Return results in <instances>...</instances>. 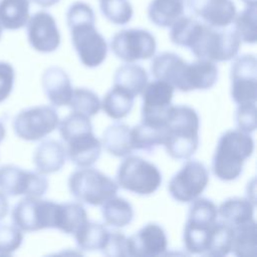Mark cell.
<instances>
[{
    "mask_svg": "<svg viewBox=\"0 0 257 257\" xmlns=\"http://www.w3.org/2000/svg\"><path fill=\"white\" fill-rule=\"evenodd\" d=\"M162 180L159 169L138 156L128 155L120 163L116 173V183L120 188L142 196L155 193Z\"/></svg>",
    "mask_w": 257,
    "mask_h": 257,
    "instance_id": "5b68a950",
    "label": "cell"
},
{
    "mask_svg": "<svg viewBox=\"0 0 257 257\" xmlns=\"http://www.w3.org/2000/svg\"><path fill=\"white\" fill-rule=\"evenodd\" d=\"M185 0H152L148 7V16L152 23L160 27H170L184 15Z\"/></svg>",
    "mask_w": 257,
    "mask_h": 257,
    "instance_id": "cb8c5ba5",
    "label": "cell"
},
{
    "mask_svg": "<svg viewBox=\"0 0 257 257\" xmlns=\"http://www.w3.org/2000/svg\"><path fill=\"white\" fill-rule=\"evenodd\" d=\"M31 1L40 7L48 8V7H51L55 4H57L60 0H31Z\"/></svg>",
    "mask_w": 257,
    "mask_h": 257,
    "instance_id": "7bdbcfd3",
    "label": "cell"
},
{
    "mask_svg": "<svg viewBox=\"0 0 257 257\" xmlns=\"http://www.w3.org/2000/svg\"><path fill=\"white\" fill-rule=\"evenodd\" d=\"M238 130L252 133L256 128V103L240 104L235 114Z\"/></svg>",
    "mask_w": 257,
    "mask_h": 257,
    "instance_id": "f35d334b",
    "label": "cell"
},
{
    "mask_svg": "<svg viewBox=\"0 0 257 257\" xmlns=\"http://www.w3.org/2000/svg\"><path fill=\"white\" fill-rule=\"evenodd\" d=\"M189 63L173 52L156 55L151 63V71L156 79L171 84L174 88L187 92L186 81Z\"/></svg>",
    "mask_w": 257,
    "mask_h": 257,
    "instance_id": "e0dca14e",
    "label": "cell"
},
{
    "mask_svg": "<svg viewBox=\"0 0 257 257\" xmlns=\"http://www.w3.org/2000/svg\"><path fill=\"white\" fill-rule=\"evenodd\" d=\"M185 3L193 15L216 28L229 26L237 14L232 0H185Z\"/></svg>",
    "mask_w": 257,
    "mask_h": 257,
    "instance_id": "2e32d148",
    "label": "cell"
},
{
    "mask_svg": "<svg viewBox=\"0 0 257 257\" xmlns=\"http://www.w3.org/2000/svg\"><path fill=\"white\" fill-rule=\"evenodd\" d=\"M233 241V228L224 221H216L210 229L206 255L223 257L231 252Z\"/></svg>",
    "mask_w": 257,
    "mask_h": 257,
    "instance_id": "4dcf8cb0",
    "label": "cell"
},
{
    "mask_svg": "<svg viewBox=\"0 0 257 257\" xmlns=\"http://www.w3.org/2000/svg\"><path fill=\"white\" fill-rule=\"evenodd\" d=\"M68 188L78 201L91 206H100L116 195L118 185L98 170L86 167L70 175Z\"/></svg>",
    "mask_w": 257,
    "mask_h": 257,
    "instance_id": "277c9868",
    "label": "cell"
},
{
    "mask_svg": "<svg viewBox=\"0 0 257 257\" xmlns=\"http://www.w3.org/2000/svg\"><path fill=\"white\" fill-rule=\"evenodd\" d=\"M26 33L29 44L38 52H53L60 44V33L56 21L47 11H37L29 17Z\"/></svg>",
    "mask_w": 257,
    "mask_h": 257,
    "instance_id": "5bb4252c",
    "label": "cell"
},
{
    "mask_svg": "<svg viewBox=\"0 0 257 257\" xmlns=\"http://www.w3.org/2000/svg\"><path fill=\"white\" fill-rule=\"evenodd\" d=\"M231 251L238 257H255L257 253V231L254 219L232 227Z\"/></svg>",
    "mask_w": 257,
    "mask_h": 257,
    "instance_id": "83f0119b",
    "label": "cell"
},
{
    "mask_svg": "<svg viewBox=\"0 0 257 257\" xmlns=\"http://www.w3.org/2000/svg\"><path fill=\"white\" fill-rule=\"evenodd\" d=\"M255 204L247 198L234 197L221 203L218 208V215L222 221L234 227L254 219Z\"/></svg>",
    "mask_w": 257,
    "mask_h": 257,
    "instance_id": "603a6c76",
    "label": "cell"
},
{
    "mask_svg": "<svg viewBox=\"0 0 257 257\" xmlns=\"http://www.w3.org/2000/svg\"><path fill=\"white\" fill-rule=\"evenodd\" d=\"M147 83V71L142 66L133 63L119 66L113 76V85L126 90L133 96L142 93Z\"/></svg>",
    "mask_w": 257,
    "mask_h": 257,
    "instance_id": "4316f807",
    "label": "cell"
},
{
    "mask_svg": "<svg viewBox=\"0 0 257 257\" xmlns=\"http://www.w3.org/2000/svg\"><path fill=\"white\" fill-rule=\"evenodd\" d=\"M218 67L215 62L198 58L189 63L187 72V91L211 88L217 81Z\"/></svg>",
    "mask_w": 257,
    "mask_h": 257,
    "instance_id": "44dd1931",
    "label": "cell"
},
{
    "mask_svg": "<svg viewBox=\"0 0 257 257\" xmlns=\"http://www.w3.org/2000/svg\"><path fill=\"white\" fill-rule=\"evenodd\" d=\"M218 217L217 206L209 199L197 198L192 201L186 223L199 227H210Z\"/></svg>",
    "mask_w": 257,
    "mask_h": 257,
    "instance_id": "836d02e7",
    "label": "cell"
},
{
    "mask_svg": "<svg viewBox=\"0 0 257 257\" xmlns=\"http://www.w3.org/2000/svg\"><path fill=\"white\" fill-rule=\"evenodd\" d=\"M101 252L105 256H130L127 238L120 232H109L108 239Z\"/></svg>",
    "mask_w": 257,
    "mask_h": 257,
    "instance_id": "ab89813d",
    "label": "cell"
},
{
    "mask_svg": "<svg viewBox=\"0 0 257 257\" xmlns=\"http://www.w3.org/2000/svg\"><path fill=\"white\" fill-rule=\"evenodd\" d=\"M87 221V213L82 205L74 202L58 203L55 229L73 235Z\"/></svg>",
    "mask_w": 257,
    "mask_h": 257,
    "instance_id": "484cf974",
    "label": "cell"
},
{
    "mask_svg": "<svg viewBox=\"0 0 257 257\" xmlns=\"http://www.w3.org/2000/svg\"><path fill=\"white\" fill-rule=\"evenodd\" d=\"M30 0H0V26L7 30L24 27L29 19Z\"/></svg>",
    "mask_w": 257,
    "mask_h": 257,
    "instance_id": "d4e9b609",
    "label": "cell"
},
{
    "mask_svg": "<svg viewBox=\"0 0 257 257\" xmlns=\"http://www.w3.org/2000/svg\"><path fill=\"white\" fill-rule=\"evenodd\" d=\"M109 231L100 223L87 221L74 234L79 249L84 251L102 250L108 239Z\"/></svg>",
    "mask_w": 257,
    "mask_h": 257,
    "instance_id": "f1b7e54d",
    "label": "cell"
},
{
    "mask_svg": "<svg viewBox=\"0 0 257 257\" xmlns=\"http://www.w3.org/2000/svg\"><path fill=\"white\" fill-rule=\"evenodd\" d=\"M94 23L95 17L67 24L73 47L81 63L87 67L100 65L107 54V43Z\"/></svg>",
    "mask_w": 257,
    "mask_h": 257,
    "instance_id": "8992f818",
    "label": "cell"
},
{
    "mask_svg": "<svg viewBox=\"0 0 257 257\" xmlns=\"http://www.w3.org/2000/svg\"><path fill=\"white\" fill-rule=\"evenodd\" d=\"M64 143L66 144V157L79 168L92 166L100 157L101 143L92 130L72 135Z\"/></svg>",
    "mask_w": 257,
    "mask_h": 257,
    "instance_id": "ac0fdd59",
    "label": "cell"
},
{
    "mask_svg": "<svg viewBox=\"0 0 257 257\" xmlns=\"http://www.w3.org/2000/svg\"><path fill=\"white\" fill-rule=\"evenodd\" d=\"M59 123L56 110L49 105H36L20 110L12 126L15 135L25 141H39L52 133Z\"/></svg>",
    "mask_w": 257,
    "mask_h": 257,
    "instance_id": "ba28073f",
    "label": "cell"
},
{
    "mask_svg": "<svg viewBox=\"0 0 257 257\" xmlns=\"http://www.w3.org/2000/svg\"><path fill=\"white\" fill-rule=\"evenodd\" d=\"M102 145L107 153L114 157H126L134 151L131 127L124 123H113L105 128Z\"/></svg>",
    "mask_w": 257,
    "mask_h": 257,
    "instance_id": "7402d4cb",
    "label": "cell"
},
{
    "mask_svg": "<svg viewBox=\"0 0 257 257\" xmlns=\"http://www.w3.org/2000/svg\"><path fill=\"white\" fill-rule=\"evenodd\" d=\"M14 80L15 70L13 66L6 61H0V102L10 95L14 86Z\"/></svg>",
    "mask_w": 257,
    "mask_h": 257,
    "instance_id": "60d3db41",
    "label": "cell"
},
{
    "mask_svg": "<svg viewBox=\"0 0 257 257\" xmlns=\"http://www.w3.org/2000/svg\"><path fill=\"white\" fill-rule=\"evenodd\" d=\"M57 206L58 203L53 201L27 196L13 207L11 219L15 226L25 232L55 229Z\"/></svg>",
    "mask_w": 257,
    "mask_h": 257,
    "instance_id": "52a82bcc",
    "label": "cell"
},
{
    "mask_svg": "<svg viewBox=\"0 0 257 257\" xmlns=\"http://www.w3.org/2000/svg\"><path fill=\"white\" fill-rule=\"evenodd\" d=\"M142 94V122L165 126L173 106L174 87L166 81L157 79L147 83Z\"/></svg>",
    "mask_w": 257,
    "mask_h": 257,
    "instance_id": "7c38bea8",
    "label": "cell"
},
{
    "mask_svg": "<svg viewBox=\"0 0 257 257\" xmlns=\"http://www.w3.org/2000/svg\"><path fill=\"white\" fill-rule=\"evenodd\" d=\"M200 117L188 105H173L167 122L163 146L176 160L190 159L199 147Z\"/></svg>",
    "mask_w": 257,
    "mask_h": 257,
    "instance_id": "7a4b0ae2",
    "label": "cell"
},
{
    "mask_svg": "<svg viewBox=\"0 0 257 257\" xmlns=\"http://www.w3.org/2000/svg\"><path fill=\"white\" fill-rule=\"evenodd\" d=\"M247 6H256V0H241Z\"/></svg>",
    "mask_w": 257,
    "mask_h": 257,
    "instance_id": "f6af8a7d",
    "label": "cell"
},
{
    "mask_svg": "<svg viewBox=\"0 0 257 257\" xmlns=\"http://www.w3.org/2000/svg\"><path fill=\"white\" fill-rule=\"evenodd\" d=\"M47 189V179L38 172L26 171L14 165L0 167V192L6 196L41 197Z\"/></svg>",
    "mask_w": 257,
    "mask_h": 257,
    "instance_id": "30bf717a",
    "label": "cell"
},
{
    "mask_svg": "<svg viewBox=\"0 0 257 257\" xmlns=\"http://www.w3.org/2000/svg\"><path fill=\"white\" fill-rule=\"evenodd\" d=\"M230 77L232 99L238 105L256 103L257 61L255 55L243 54L236 57L231 65Z\"/></svg>",
    "mask_w": 257,
    "mask_h": 257,
    "instance_id": "4fadbf2b",
    "label": "cell"
},
{
    "mask_svg": "<svg viewBox=\"0 0 257 257\" xmlns=\"http://www.w3.org/2000/svg\"><path fill=\"white\" fill-rule=\"evenodd\" d=\"M127 246L130 256L156 257L167 251L168 238L159 224L148 223L127 238Z\"/></svg>",
    "mask_w": 257,
    "mask_h": 257,
    "instance_id": "9a60e30c",
    "label": "cell"
},
{
    "mask_svg": "<svg viewBox=\"0 0 257 257\" xmlns=\"http://www.w3.org/2000/svg\"><path fill=\"white\" fill-rule=\"evenodd\" d=\"M2 30H3V28L0 26V38H1V36H2Z\"/></svg>",
    "mask_w": 257,
    "mask_h": 257,
    "instance_id": "bcb514c9",
    "label": "cell"
},
{
    "mask_svg": "<svg viewBox=\"0 0 257 257\" xmlns=\"http://www.w3.org/2000/svg\"><path fill=\"white\" fill-rule=\"evenodd\" d=\"M171 41L187 47L197 57L213 62L236 57L241 40L233 29L216 28L191 16L182 15L172 25Z\"/></svg>",
    "mask_w": 257,
    "mask_h": 257,
    "instance_id": "6da1fadb",
    "label": "cell"
},
{
    "mask_svg": "<svg viewBox=\"0 0 257 257\" xmlns=\"http://www.w3.org/2000/svg\"><path fill=\"white\" fill-rule=\"evenodd\" d=\"M65 159V147L55 140L41 142L33 154V164L36 172L42 175L58 172L63 167Z\"/></svg>",
    "mask_w": 257,
    "mask_h": 257,
    "instance_id": "ffe728a7",
    "label": "cell"
},
{
    "mask_svg": "<svg viewBox=\"0 0 257 257\" xmlns=\"http://www.w3.org/2000/svg\"><path fill=\"white\" fill-rule=\"evenodd\" d=\"M9 211V203L7 196L0 192V221L6 217Z\"/></svg>",
    "mask_w": 257,
    "mask_h": 257,
    "instance_id": "b9f144b4",
    "label": "cell"
},
{
    "mask_svg": "<svg viewBox=\"0 0 257 257\" xmlns=\"http://www.w3.org/2000/svg\"><path fill=\"white\" fill-rule=\"evenodd\" d=\"M101 14L111 23L124 25L133 17L134 10L128 0H99Z\"/></svg>",
    "mask_w": 257,
    "mask_h": 257,
    "instance_id": "8d00e7d4",
    "label": "cell"
},
{
    "mask_svg": "<svg viewBox=\"0 0 257 257\" xmlns=\"http://www.w3.org/2000/svg\"><path fill=\"white\" fill-rule=\"evenodd\" d=\"M208 183L209 173L204 164L190 160L170 180L168 189L177 202L190 203L203 193Z\"/></svg>",
    "mask_w": 257,
    "mask_h": 257,
    "instance_id": "8fae6325",
    "label": "cell"
},
{
    "mask_svg": "<svg viewBox=\"0 0 257 257\" xmlns=\"http://www.w3.org/2000/svg\"><path fill=\"white\" fill-rule=\"evenodd\" d=\"M68 105L73 112H78L88 117L95 115L100 109L98 96L92 90L83 87L72 90Z\"/></svg>",
    "mask_w": 257,
    "mask_h": 257,
    "instance_id": "e575fe53",
    "label": "cell"
},
{
    "mask_svg": "<svg viewBox=\"0 0 257 257\" xmlns=\"http://www.w3.org/2000/svg\"><path fill=\"white\" fill-rule=\"evenodd\" d=\"M134 98L135 96L126 90L113 85L104 94L100 102V107L109 117L120 119L131 112L134 105Z\"/></svg>",
    "mask_w": 257,
    "mask_h": 257,
    "instance_id": "f546056e",
    "label": "cell"
},
{
    "mask_svg": "<svg viewBox=\"0 0 257 257\" xmlns=\"http://www.w3.org/2000/svg\"><path fill=\"white\" fill-rule=\"evenodd\" d=\"M232 23H234L233 30L241 42L249 44L256 42V6H247L238 15L236 14Z\"/></svg>",
    "mask_w": 257,
    "mask_h": 257,
    "instance_id": "d590c367",
    "label": "cell"
},
{
    "mask_svg": "<svg viewBox=\"0 0 257 257\" xmlns=\"http://www.w3.org/2000/svg\"><path fill=\"white\" fill-rule=\"evenodd\" d=\"M134 150L151 153L157 147L163 145L165 126H156L142 122L131 127Z\"/></svg>",
    "mask_w": 257,
    "mask_h": 257,
    "instance_id": "d6a6232c",
    "label": "cell"
},
{
    "mask_svg": "<svg viewBox=\"0 0 257 257\" xmlns=\"http://www.w3.org/2000/svg\"><path fill=\"white\" fill-rule=\"evenodd\" d=\"M5 135H6V130H5V126L4 124L0 121V143L4 140L5 138Z\"/></svg>",
    "mask_w": 257,
    "mask_h": 257,
    "instance_id": "ee69618b",
    "label": "cell"
},
{
    "mask_svg": "<svg viewBox=\"0 0 257 257\" xmlns=\"http://www.w3.org/2000/svg\"><path fill=\"white\" fill-rule=\"evenodd\" d=\"M254 152V141L249 133L229 130L219 139L213 157L212 170L221 181L236 180L243 171L245 161Z\"/></svg>",
    "mask_w": 257,
    "mask_h": 257,
    "instance_id": "3957f363",
    "label": "cell"
},
{
    "mask_svg": "<svg viewBox=\"0 0 257 257\" xmlns=\"http://www.w3.org/2000/svg\"><path fill=\"white\" fill-rule=\"evenodd\" d=\"M41 84L48 100L55 106L68 105L72 86L68 74L60 67L46 68L41 77Z\"/></svg>",
    "mask_w": 257,
    "mask_h": 257,
    "instance_id": "d6986e66",
    "label": "cell"
},
{
    "mask_svg": "<svg viewBox=\"0 0 257 257\" xmlns=\"http://www.w3.org/2000/svg\"><path fill=\"white\" fill-rule=\"evenodd\" d=\"M110 48L117 58L132 63L153 57L157 49V42L150 31L142 28H128L122 29L112 36Z\"/></svg>",
    "mask_w": 257,
    "mask_h": 257,
    "instance_id": "9c48e42d",
    "label": "cell"
},
{
    "mask_svg": "<svg viewBox=\"0 0 257 257\" xmlns=\"http://www.w3.org/2000/svg\"><path fill=\"white\" fill-rule=\"evenodd\" d=\"M101 214L104 222L115 228L125 227L134 219V209L131 203L115 196L102 204Z\"/></svg>",
    "mask_w": 257,
    "mask_h": 257,
    "instance_id": "1f68e13d",
    "label": "cell"
},
{
    "mask_svg": "<svg viewBox=\"0 0 257 257\" xmlns=\"http://www.w3.org/2000/svg\"><path fill=\"white\" fill-rule=\"evenodd\" d=\"M22 242L23 233L17 226L0 224V256L12 255Z\"/></svg>",
    "mask_w": 257,
    "mask_h": 257,
    "instance_id": "74e56055",
    "label": "cell"
}]
</instances>
